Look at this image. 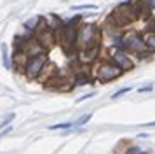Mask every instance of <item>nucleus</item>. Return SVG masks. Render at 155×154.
Instances as JSON below:
<instances>
[{
  "instance_id": "1",
  "label": "nucleus",
  "mask_w": 155,
  "mask_h": 154,
  "mask_svg": "<svg viewBox=\"0 0 155 154\" xmlns=\"http://www.w3.org/2000/svg\"><path fill=\"white\" fill-rule=\"evenodd\" d=\"M122 49L127 51L129 54L138 56V60H148L150 56L153 54L152 51L147 49L143 33L136 32V30H129V32H126L122 35Z\"/></svg>"
},
{
  "instance_id": "2",
  "label": "nucleus",
  "mask_w": 155,
  "mask_h": 154,
  "mask_svg": "<svg viewBox=\"0 0 155 154\" xmlns=\"http://www.w3.org/2000/svg\"><path fill=\"white\" fill-rule=\"evenodd\" d=\"M138 18H140V14L136 11V7L133 5V2L129 0V2L119 4V5L115 7L108 19L112 21L113 25H117L119 28H124V26H127V25L134 23Z\"/></svg>"
},
{
  "instance_id": "3",
  "label": "nucleus",
  "mask_w": 155,
  "mask_h": 154,
  "mask_svg": "<svg viewBox=\"0 0 155 154\" xmlns=\"http://www.w3.org/2000/svg\"><path fill=\"white\" fill-rule=\"evenodd\" d=\"M122 74H124V72H122L115 63L110 61V60L99 61L98 65L94 67V72H92V75H94V79H96L98 82H112V81H117Z\"/></svg>"
},
{
  "instance_id": "4",
  "label": "nucleus",
  "mask_w": 155,
  "mask_h": 154,
  "mask_svg": "<svg viewBox=\"0 0 155 154\" xmlns=\"http://www.w3.org/2000/svg\"><path fill=\"white\" fill-rule=\"evenodd\" d=\"M101 42V32L96 25H80L78 26V49L84 47H91V46H96Z\"/></svg>"
},
{
  "instance_id": "5",
  "label": "nucleus",
  "mask_w": 155,
  "mask_h": 154,
  "mask_svg": "<svg viewBox=\"0 0 155 154\" xmlns=\"http://www.w3.org/2000/svg\"><path fill=\"white\" fill-rule=\"evenodd\" d=\"M49 65V58H47V53H42V54L37 56H30L28 61H26V67H25V75L28 77L30 81H35L38 77H42L45 67Z\"/></svg>"
},
{
  "instance_id": "6",
  "label": "nucleus",
  "mask_w": 155,
  "mask_h": 154,
  "mask_svg": "<svg viewBox=\"0 0 155 154\" xmlns=\"http://www.w3.org/2000/svg\"><path fill=\"white\" fill-rule=\"evenodd\" d=\"M110 61L115 63L122 72H129L134 68L136 61L133 60V54H129L127 51H124L122 47H113L112 54H110Z\"/></svg>"
},
{
  "instance_id": "7",
  "label": "nucleus",
  "mask_w": 155,
  "mask_h": 154,
  "mask_svg": "<svg viewBox=\"0 0 155 154\" xmlns=\"http://www.w3.org/2000/svg\"><path fill=\"white\" fill-rule=\"evenodd\" d=\"M99 53H101V46L96 44V46H91V47H84L77 51V61L82 65V67H91L98 61Z\"/></svg>"
},
{
  "instance_id": "8",
  "label": "nucleus",
  "mask_w": 155,
  "mask_h": 154,
  "mask_svg": "<svg viewBox=\"0 0 155 154\" xmlns=\"http://www.w3.org/2000/svg\"><path fill=\"white\" fill-rule=\"evenodd\" d=\"M19 47H21L28 56H37V54H42V53H47V49L44 47L35 37H31V39H28V40H25L23 42V46H19Z\"/></svg>"
},
{
  "instance_id": "9",
  "label": "nucleus",
  "mask_w": 155,
  "mask_h": 154,
  "mask_svg": "<svg viewBox=\"0 0 155 154\" xmlns=\"http://www.w3.org/2000/svg\"><path fill=\"white\" fill-rule=\"evenodd\" d=\"M30 56L23 51L21 47H14V54H12V68H16L18 72H25L26 61Z\"/></svg>"
},
{
  "instance_id": "10",
  "label": "nucleus",
  "mask_w": 155,
  "mask_h": 154,
  "mask_svg": "<svg viewBox=\"0 0 155 154\" xmlns=\"http://www.w3.org/2000/svg\"><path fill=\"white\" fill-rule=\"evenodd\" d=\"M131 2H133V5L136 7L140 18H145V19L152 18V11H153V9L150 5V0H131Z\"/></svg>"
},
{
  "instance_id": "11",
  "label": "nucleus",
  "mask_w": 155,
  "mask_h": 154,
  "mask_svg": "<svg viewBox=\"0 0 155 154\" xmlns=\"http://www.w3.org/2000/svg\"><path fill=\"white\" fill-rule=\"evenodd\" d=\"M42 19H44V18H40V16H35V18H31V19L25 21V25H23V26H26L30 32L37 33V32H38V28H40V25H42Z\"/></svg>"
},
{
  "instance_id": "12",
  "label": "nucleus",
  "mask_w": 155,
  "mask_h": 154,
  "mask_svg": "<svg viewBox=\"0 0 155 154\" xmlns=\"http://www.w3.org/2000/svg\"><path fill=\"white\" fill-rule=\"evenodd\" d=\"M0 51H2V65H4V68L11 70V68H12V60L9 58L7 44H2V46H0Z\"/></svg>"
},
{
  "instance_id": "13",
  "label": "nucleus",
  "mask_w": 155,
  "mask_h": 154,
  "mask_svg": "<svg viewBox=\"0 0 155 154\" xmlns=\"http://www.w3.org/2000/svg\"><path fill=\"white\" fill-rule=\"evenodd\" d=\"M143 39H145V44H147V49L155 53V32H145L143 33Z\"/></svg>"
},
{
  "instance_id": "14",
  "label": "nucleus",
  "mask_w": 155,
  "mask_h": 154,
  "mask_svg": "<svg viewBox=\"0 0 155 154\" xmlns=\"http://www.w3.org/2000/svg\"><path fill=\"white\" fill-rule=\"evenodd\" d=\"M91 117H92L91 112H89V114H84V116H80L77 121H73V126H84V124H87V123L91 121Z\"/></svg>"
},
{
  "instance_id": "15",
  "label": "nucleus",
  "mask_w": 155,
  "mask_h": 154,
  "mask_svg": "<svg viewBox=\"0 0 155 154\" xmlns=\"http://www.w3.org/2000/svg\"><path fill=\"white\" fill-rule=\"evenodd\" d=\"M70 128H73V123H58L49 126V130H70Z\"/></svg>"
},
{
  "instance_id": "16",
  "label": "nucleus",
  "mask_w": 155,
  "mask_h": 154,
  "mask_svg": "<svg viewBox=\"0 0 155 154\" xmlns=\"http://www.w3.org/2000/svg\"><path fill=\"white\" fill-rule=\"evenodd\" d=\"M98 7L92 5V4H84V5H73L71 11H96Z\"/></svg>"
},
{
  "instance_id": "17",
  "label": "nucleus",
  "mask_w": 155,
  "mask_h": 154,
  "mask_svg": "<svg viewBox=\"0 0 155 154\" xmlns=\"http://www.w3.org/2000/svg\"><path fill=\"white\" fill-rule=\"evenodd\" d=\"M131 89H133V88H131V86H127V88H122V89L115 91V93H113V95H112V100H117V98L124 96V95H126V93H129V91H131Z\"/></svg>"
},
{
  "instance_id": "18",
  "label": "nucleus",
  "mask_w": 155,
  "mask_h": 154,
  "mask_svg": "<svg viewBox=\"0 0 155 154\" xmlns=\"http://www.w3.org/2000/svg\"><path fill=\"white\" fill-rule=\"evenodd\" d=\"M124 154H147L141 147H138V145H131V147H127L126 149V152Z\"/></svg>"
},
{
  "instance_id": "19",
  "label": "nucleus",
  "mask_w": 155,
  "mask_h": 154,
  "mask_svg": "<svg viewBox=\"0 0 155 154\" xmlns=\"http://www.w3.org/2000/svg\"><path fill=\"white\" fill-rule=\"evenodd\" d=\"M145 32H155V18L152 16V18H148L147 19V25H145Z\"/></svg>"
},
{
  "instance_id": "20",
  "label": "nucleus",
  "mask_w": 155,
  "mask_h": 154,
  "mask_svg": "<svg viewBox=\"0 0 155 154\" xmlns=\"http://www.w3.org/2000/svg\"><path fill=\"white\" fill-rule=\"evenodd\" d=\"M16 117V114H11V116H7V117L4 119V121H2V123H0V130H2V128H4V126H7L9 123H11V121H12V119Z\"/></svg>"
},
{
  "instance_id": "21",
  "label": "nucleus",
  "mask_w": 155,
  "mask_h": 154,
  "mask_svg": "<svg viewBox=\"0 0 155 154\" xmlns=\"http://www.w3.org/2000/svg\"><path fill=\"white\" fill-rule=\"evenodd\" d=\"M96 96V91H91V93H87V95H84V96L77 98V103H80V102H84V100H87V98H92Z\"/></svg>"
},
{
  "instance_id": "22",
  "label": "nucleus",
  "mask_w": 155,
  "mask_h": 154,
  "mask_svg": "<svg viewBox=\"0 0 155 154\" xmlns=\"http://www.w3.org/2000/svg\"><path fill=\"white\" fill-rule=\"evenodd\" d=\"M152 89H153V86H152V84H148V86H143V88H140V89H138V93H150Z\"/></svg>"
},
{
  "instance_id": "23",
  "label": "nucleus",
  "mask_w": 155,
  "mask_h": 154,
  "mask_svg": "<svg viewBox=\"0 0 155 154\" xmlns=\"http://www.w3.org/2000/svg\"><path fill=\"white\" fill-rule=\"evenodd\" d=\"M9 131H12V126H7L5 130H2V133H0V137H5V135H7Z\"/></svg>"
},
{
  "instance_id": "24",
  "label": "nucleus",
  "mask_w": 155,
  "mask_h": 154,
  "mask_svg": "<svg viewBox=\"0 0 155 154\" xmlns=\"http://www.w3.org/2000/svg\"><path fill=\"white\" fill-rule=\"evenodd\" d=\"M150 5H152V9L155 11V0H150Z\"/></svg>"
},
{
  "instance_id": "25",
  "label": "nucleus",
  "mask_w": 155,
  "mask_h": 154,
  "mask_svg": "<svg viewBox=\"0 0 155 154\" xmlns=\"http://www.w3.org/2000/svg\"><path fill=\"white\" fill-rule=\"evenodd\" d=\"M145 126H155V121L153 123H148V124H145Z\"/></svg>"
}]
</instances>
